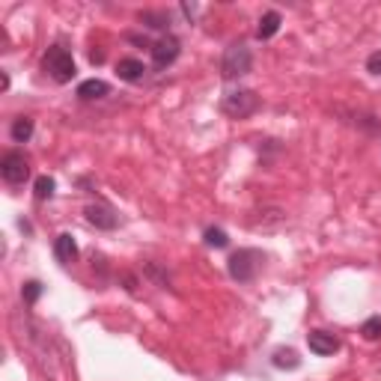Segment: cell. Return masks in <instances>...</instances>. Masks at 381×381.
I'll return each instance as SVG.
<instances>
[{
  "mask_svg": "<svg viewBox=\"0 0 381 381\" xmlns=\"http://www.w3.org/2000/svg\"><path fill=\"white\" fill-rule=\"evenodd\" d=\"M33 138V120L30 116H18V120L12 122V140L15 143H27Z\"/></svg>",
  "mask_w": 381,
  "mask_h": 381,
  "instance_id": "cell-15",
  "label": "cell"
},
{
  "mask_svg": "<svg viewBox=\"0 0 381 381\" xmlns=\"http://www.w3.org/2000/svg\"><path fill=\"white\" fill-rule=\"evenodd\" d=\"M360 337L369 340V342L381 340V316H369V319L360 325Z\"/></svg>",
  "mask_w": 381,
  "mask_h": 381,
  "instance_id": "cell-16",
  "label": "cell"
},
{
  "mask_svg": "<svg viewBox=\"0 0 381 381\" xmlns=\"http://www.w3.org/2000/svg\"><path fill=\"white\" fill-rule=\"evenodd\" d=\"M262 262H265V257H262L259 250L253 248H244V250H235L230 262H226V268H230V277L239 280V283H250L253 277L259 274Z\"/></svg>",
  "mask_w": 381,
  "mask_h": 381,
  "instance_id": "cell-3",
  "label": "cell"
},
{
  "mask_svg": "<svg viewBox=\"0 0 381 381\" xmlns=\"http://www.w3.org/2000/svg\"><path fill=\"white\" fill-rule=\"evenodd\" d=\"M0 89H9V75H6V72L0 75Z\"/></svg>",
  "mask_w": 381,
  "mask_h": 381,
  "instance_id": "cell-21",
  "label": "cell"
},
{
  "mask_svg": "<svg viewBox=\"0 0 381 381\" xmlns=\"http://www.w3.org/2000/svg\"><path fill=\"white\" fill-rule=\"evenodd\" d=\"M54 253H57L60 262H72V259L78 257V241L72 239L69 232H60L57 241H54Z\"/></svg>",
  "mask_w": 381,
  "mask_h": 381,
  "instance_id": "cell-12",
  "label": "cell"
},
{
  "mask_svg": "<svg viewBox=\"0 0 381 381\" xmlns=\"http://www.w3.org/2000/svg\"><path fill=\"white\" fill-rule=\"evenodd\" d=\"M143 72H146V66H143L140 60H134V57H125V60L116 63V75H120V80H129V84L140 80Z\"/></svg>",
  "mask_w": 381,
  "mask_h": 381,
  "instance_id": "cell-11",
  "label": "cell"
},
{
  "mask_svg": "<svg viewBox=\"0 0 381 381\" xmlns=\"http://www.w3.org/2000/svg\"><path fill=\"white\" fill-rule=\"evenodd\" d=\"M87 224H93L96 230H116V215L111 206H87Z\"/></svg>",
  "mask_w": 381,
  "mask_h": 381,
  "instance_id": "cell-9",
  "label": "cell"
},
{
  "mask_svg": "<svg viewBox=\"0 0 381 381\" xmlns=\"http://www.w3.org/2000/svg\"><path fill=\"white\" fill-rule=\"evenodd\" d=\"M152 63H155V69H167L170 63H176L179 57V39L176 36H161L158 42H152Z\"/></svg>",
  "mask_w": 381,
  "mask_h": 381,
  "instance_id": "cell-7",
  "label": "cell"
},
{
  "mask_svg": "<svg viewBox=\"0 0 381 381\" xmlns=\"http://www.w3.org/2000/svg\"><path fill=\"white\" fill-rule=\"evenodd\" d=\"M39 295H42V283H39V280H27L24 289H21V298H24V301H27V304H36V301H39Z\"/></svg>",
  "mask_w": 381,
  "mask_h": 381,
  "instance_id": "cell-19",
  "label": "cell"
},
{
  "mask_svg": "<svg viewBox=\"0 0 381 381\" xmlns=\"http://www.w3.org/2000/svg\"><path fill=\"white\" fill-rule=\"evenodd\" d=\"M250 69H253L250 48L244 42H232L230 48L224 51V57H221V75L226 80H235V78H244Z\"/></svg>",
  "mask_w": 381,
  "mask_h": 381,
  "instance_id": "cell-2",
  "label": "cell"
},
{
  "mask_svg": "<svg viewBox=\"0 0 381 381\" xmlns=\"http://www.w3.org/2000/svg\"><path fill=\"white\" fill-rule=\"evenodd\" d=\"M259 107H262V98L253 93V89H239V93L224 96V102H221V111L230 116V120H248Z\"/></svg>",
  "mask_w": 381,
  "mask_h": 381,
  "instance_id": "cell-4",
  "label": "cell"
},
{
  "mask_svg": "<svg viewBox=\"0 0 381 381\" xmlns=\"http://www.w3.org/2000/svg\"><path fill=\"white\" fill-rule=\"evenodd\" d=\"M0 173H3L9 185H24L30 179V164H27L21 152H6L3 161H0Z\"/></svg>",
  "mask_w": 381,
  "mask_h": 381,
  "instance_id": "cell-5",
  "label": "cell"
},
{
  "mask_svg": "<svg viewBox=\"0 0 381 381\" xmlns=\"http://www.w3.org/2000/svg\"><path fill=\"white\" fill-rule=\"evenodd\" d=\"M105 96H111V84H105L98 78H89L84 84H78V98H84V102H96V98H105Z\"/></svg>",
  "mask_w": 381,
  "mask_h": 381,
  "instance_id": "cell-10",
  "label": "cell"
},
{
  "mask_svg": "<svg viewBox=\"0 0 381 381\" xmlns=\"http://www.w3.org/2000/svg\"><path fill=\"white\" fill-rule=\"evenodd\" d=\"M286 224V212L283 208H259V212H253L250 217H248V226L250 230H262V232H271V230H280V226Z\"/></svg>",
  "mask_w": 381,
  "mask_h": 381,
  "instance_id": "cell-6",
  "label": "cell"
},
{
  "mask_svg": "<svg viewBox=\"0 0 381 381\" xmlns=\"http://www.w3.org/2000/svg\"><path fill=\"white\" fill-rule=\"evenodd\" d=\"M271 364H274L277 369H298V367H301V358H298L295 349H274Z\"/></svg>",
  "mask_w": 381,
  "mask_h": 381,
  "instance_id": "cell-13",
  "label": "cell"
},
{
  "mask_svg": "<svg viewBox=\"0 0 381 381\" xmlns=\"http://www.w3.org/2000/svg\"><path fill=\"white\" fill-rule=\"evenodd\" d=\"M203 239H206V244H208V248H217V250L230 244V239H226V232H224V230H217V226H208Z\"/></svg>",
  "mask_w": 381,
  "mask_h": 381,
  "instance_id": "cell-18",
  "label": "cell"
},
{
  "mask_svg": "<svg viewBox=\"0 0 381 381\" xmlns=\"http://www.w3.org/2000/svg\"><path fill=\"white\" fill-rule=\"evenodd\" d=\"M42 69L54 84H69L72 78L78 75V66H75V57L63 48V45H51L42 57Z\"/></svg>",
  "mask_w": 381,
  "mask_h": 381,
  "instance_id": "cell-1",
  "label": "cell"
},
{
  "mask_svg": "<svg viewBox=\"0 0 381 381\" xmlns=\"http://www.w3.org/2000/svg\"><path fill=\"white\" fill-rule=\"evenodd\" d=\"M54 188H57V182H54L51 176H39V179H36V199H39V203L51 199L54 197Z\"/></svg>",
  "mask_w": 381,
  "mask_h": 381,
  "instance_id": "cell-17",
  "label": "cell"
},
{
  "mask_svg": "<svg viewBox=\"0 0 381 381\" xmlns=\"http://www.w3.org/2000/svg\"><path fill=\"white\" fill-rule=\"evenodd\" d=\"M367 72H369V75H381V51H375V54H369V57H367Z\"/></svg>",
  "mask_w": 381,
  "mask_h": 381,
  "instance_id": "cell-20",
  "label": "cell"
},
{
  "mask_svg": "<svg viewBox=\"0 0 381 381\" xmlns=\"http://www.w3.org/2000/svg\"><path fill=\"white\" fill-rule=\"evenodd\" d=\"M280 21H283V18H280V12H265V15L259 18L257 36H259V39H271V36L280 30Z\"/></svg>",
  "mask_w": 381,
  "mask_h": 381,
  "instance_id": "cell-14",
  "label": "cell"
},
{
  "mask_svg": "<svg viewBox=\"0 0 381 381\" xmlns=\"http://www.w3.org/2000/svg\"><path fill=\"white\" fill-rule=\"evenodd\" d=\"M307 346H310V351H316V355H334V351H340V340L334 337V334L328 331H310L307 334Z\"/></svg>",
  "mask_w": 381,
  "mask_h": 381,
  "instance_id": "cell-8",
  "label": "cell"
}]
</instances>
